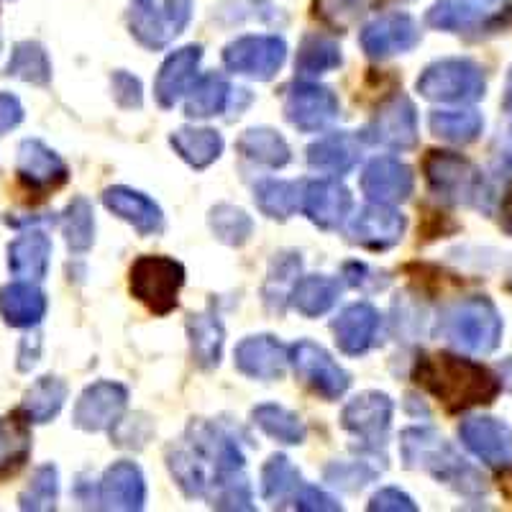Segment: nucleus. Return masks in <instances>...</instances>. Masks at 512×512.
Returning <instances> with one entry per match:
<instances>
[{
  "label": "nucleus",
  "instance_id": "obj_54",
  "mask_svg": "<svg viewBox=\"0 0 512 512\" xmlns=\"http://www.w3.org/2000/svg\"><path fill=\"white\" fill-rule=\"evenodd\" d=\"M21 121H24V105H21V100L11 93H0V136L8 134Z\"/></svg>",
  "mask_w": 512,
  "mask_h": 512
},
{
  "label": "nucleus",
  "instance_id": "obj_24",
  "mask_svg": "<svg viewBox=\"0 0 512 512\" xmlns=\"http://www.w3.org/2000/svg\"><path fill=\"white\" fill-rule=\"evenodd\" d=\"M379 323H382V315L374 305L369 303H356L349 305L344 313L333 320V336H336L338 349L349 356H361L367 354L369 349L377 341Z\"/></svg>",
  "mask_w": 512,
  "mask_h": 512
},
{
  "label": "nucleus",
  "instance_id": "obj_17",
  "mask_svg": "<svg viewBox=\"0 0 512 512\" xmlns=\"http://www.w3.org/2000/svg\"><path fill=\"white\" fill-rule=\"evenodd\" d=\"M420 41V29L408 13H390L361 31V49L372 59H387L405 54Z\"/></svg>",
  "mask_w": 512,
  "mask_h": 512
},
{
  "label": "nucleus",
  "instance_id": "obj_15",
  "mask_svg": "<svg viewBox=\"0 0 512 512\" xmlns=\"http://www.w3.org/2000/svg\"><path fill=\"white\" fill-rule=\"evenodd\" d=\"M405 226H408V221L400 210L384 203H369L351 218L349 239L364 249L384 251L400 244Z\"/></svg>",
  "mask_w": 512,
  "mask_h": 512
},
{
  "label": "nucleus",
  "instance_id": "obj_19",
  "mask_svg": "<svg viewBox=\"0 0 512 512\" xmlns=\"http://www.w3.org/2000/svg\"><path fill=\"white\" fill-rule=\"evenodd\" d=\"M18 177L29 190L49 192L67 182L70 172L57 152H52L44 141L26 139L18 149Z\"/></svg>",
  "mask_w": 512,
  "mask_h": 512
},
{
  "label": "nucleus",
  "instance_id": "obj_27",
  "mask_svg": "<svg viewBox=\"0 0 512 512\" xmlns=\"http://www.w3.org/2000/svg\"><path fill=\"white\" fill-rule=\"evenodd\" d=\"M52 241L47 233L29 231L8 246V267L16 280L39 282L47 277Z\"/></svg>",
  "mask_w": 512,
  "mask_h": 512
},
{
  "label": "nucleus",
  "instance_id": "obj_48",
  "mask_svg": "<svg viewBox=\"0 0 512 512\" xmlns=\"http://www.w3.org/2000/svg\"><path fill=\"white\" fill-rule=\"evenodd\" d=\"M57 497H59V474L57 466L44 464L39 466L31 477L29 487L21 492L18 497V505L21 510H54L57 507Z\"/></svg>",
  "mask_w": 512,
  "mask_h": 512
},
{
  "label": "nucleus",
  "instance_id": "obj_22",
  "mask_svg": "<svg viewBox=\"0 0 512 512\" xmlns=\"http://www.w3.org/2000/svg\"><path fill=\"white\" fill-rule=\"evenodd\" d=\"M200 59H203V49L195 44L177 49L164 59L157 82H154V98L162 108H175L182 95H187L198 77Z\"/></svg>",
  "mask_w": 512,
  "mask_h": 512
},
{
  "label": "nucleus",
  "instance_id": "obj_12",
  "mask_svg": "<svg viewBox=\"0 0 512 512\" xmlns=\"http://www.w3.org/2000/svg\"><path fill=\"white\" fill-rule=\"evenodd\" d=\"M395 405L384 392H361L344 408L341 425L359 438L367 451H379L387 443Z\"/></svg>",
  "mask_w": 512,
  "mask_h": 512
},
{
  "label": "nucleus",
  "instance_id": "obj_13",
  "mask_svg": "<svg viewBox=\"0 0 512 512\" xmlns=\"http://www.w3.org/2000/svg\"><path fill=\"white\" fill-rule=\"evenodd\" d=\"M285 116L292 126L305 134L323 131L338 116V98L326 85L297 80L287 88Z\"/></svg>",
  "mask_w": 512,
  "mask_h": 512
},
{
  "label": "nucleus",
  "instance_id": "obj_55",
  "mask_svg": "<svg viewBox=\"0 0 512 512\" xmlns=\"http://www.w3.org/2000/svg\"><path fill=\"white\" fill-rule=\"evenodd\" d=\"M505 113L507 118H510V128H507L505 139H502V162L507 164V167L512 169V70H510V77H507V93H505Z\"/></svg>",
  "mask_w": 512,
  "mask_h": 512
},
{
  "label": "nucleus",
  "instance_id": "obj_28",
  "mask_svg": "<svg viewBox=\"0 0 512 512\" xmlns=\"http://www.w3.org/2000/svg\"><path fill=\"white\" fill-rule=\"evenodd\" d=\"M0 313L13 328H31L47 313V297L34 282L18 280L0 290Z\"/></svg>",
  "mask_w": 512,
  "mask_h": 512
},
{
  "label": "nucleus",
  "instance_id": "obj_32",
  "mask_svg": "<svg viewBox=\"0 0 512 512\" xmlns=\"http://www.w3.org/2000/svg\"><path fill=\"white\" fill-rule=\"evenodd\" d=\"M338 297H341L338 280L313 274V277H303V280H297L292 285L290 303L305 318H318V315H326L338 303Z\"/></svg>",
  "mask_w": 512,
  "mask_h": 512
},
{
  "label": "nucleus",
  "instance_id": "obj_16",
  "mask_svg": "<svg viewBox=\"0 0 512 512\" xmlns=\"http://www.w3.org/2000/svg\"><path fill=\"white\" fill-rule=\"evenodd\" d=\"M464 443L482 464L492 469H507L512 464V431L497 418H466L459 428Z\"/></svg>",
  "mask_w": 512,
  "mask_h": 512
},
{
  "label": "nucleus",
  "instance_id": "obj_47",
  "mask_svg": "<svg viewBox=\"0 0 512 512\" xmlns=\"http://www.w3.org/2000/svg\"><path fill=\"white\" fill-rule=\"evenodd\" d=\"M382 6V0H315V16L333 31H346Z\"/></svg>",
  "mask_w": 512,
  "mask_h": 512
},
{
  "label": "nucleus",
  "instance_id": "obj_33",
  "mask_svg": "<svg viewBox=\"0 0 512 512\" xmlns=\"http://www.w3.org/2000/svg\"><path fill=\"white\" fill-rule=\"evenodd\" d=\"M303 187L305 185L285 180L259 182L254 190V203L272 221H287L303 205Z\"/></svg>",
  "mask_w": 512,
  "mask_h": 512
},
{
  "label": "nucleus",
  "instance_id": "obj_30",
  "mask_svg": "<svg viewBox=\"0 0 512 512\" xmlns=\"http://www.w3.org/2000/svg\"><path fill=\"white\" fill-rule=\"evenodd\" d=\"M169 144L190 167L205 169L223 154V136L213 128H177Z\"/></svg>",
  "mask_w": 512,
  "mask_h": 512
},
{
  "label": "nucleus",
  "instance_id": "obj_25",
  "mask_svg": "<svg viewBox=\"0 0 512 512\" xmlns=\"http://www.w3.org/2000/svg\"><path fill=\"white\" fill-rule=\"evenodd\" d=\"M103 203L113 216L131 223L141 236H154V233H159L164 228L162 208L152 198H146L144 192L131 190V187L123 185L108 187L103 192Z\"/></svg>",
  "mask_w": 512,
  "mask_h": 512
},
{
  "label": "nucleus",
  "instance_id": "obj_5",
  "mask_svg": "<svg viewBox=\"0 0 512 512\" xmlns=\"http://www.w3.org/2000/svg\"><path fill=\"white\" fill-rule=\"evenodd\" d=\"M428 26L461 36L495 34L512 21L510 0H438L425 16Z\"/></svg>",
  "mask_w": 512,
  "mask_h": 512
},
{
  "label": "nucleus",
  "instance_id": "obj_56",
  "mask_svg": "<svg viewBox=\"0 0 512 512\" xmlns=\"http://www.w3.org/2000/svg\"><path fill=\"white\" fill-rule=\"evenodd\" d=\"M502 231L507 233V236H512V190L507 192L505 200H502Z\"/></svg>",
  "mask_w": 512,
  "mask_h": 512
},
{
  "label": "nucleus",
  "instance_id": "obj_49",
  "mask_svg": "<svg viewBox=\"0 0 512 512\" xmlns=\"http://www.w3.org/2000/svg\"><path fill=\"white\" fill-rule=\"evenodd\" d=\"M374 469H369L367 464H331L326 469V479L333 484V487H341L346 492H356L361 489L364 484H369L374 479Z\"/></svg>",
  "mask_w": 512,
  "mask_h": 512
},
{
  "label": "nucleus",
  "instance_id": "obj_57",
  "mask_svg": "<svg viewBox=\"0 0 512 512\" xmlns=\"http://www.w3.org/2000/svg\"><path fill=\"white\" fill-rule=\"evenodd\" d=\"M500 382L505 384L507 390H512V359L502 364V369H500Z\"/></svg>",
  "mask_w": 512,
  "mask_h": 512
},
{
  "label": "nucleus",
  "instance_id": "obj_52",
  "mask_svg": "<svg viewBox=\"0 0 512 512\" xmlns=\"http://www.w3.org/2000/svg\"><path fill=\"white\" fill-rule=\"evenodd\" d=\"M369 510L372 512H415L418 510V505L413 502V497L405 495V492H400V489L395 487H387V489H379L377 495L372 497V502H369Z\"/></svg>",
  "mask_w": 512,
  "mask_h": 512
},
{
  "label": "nucleus",
  "instance_id": "obj_21",
  "mask_svg": "<svg viewBox=\"0 0 512 512\" xmlns=\"http://www.w3.org/2000/svg\"><path fill=\"white\" fill-rule=\"evenodd\" d=\"M98 502L103 510H141L146 502V482L139 466L134 461H116L100 479Z\"/></svg>",
  "mask_w": 512,
  "mask_h": 512
},
{
  "label": "nucleus",
  "instance_id": "obj_44",
  "mask_svg": "<svg viewBox=\"0 0 512 512\" xmlns=\"http://www.w3.org/2000/svg\"><path fill=\"white\" fill-rule=\"evenodd\" d=\"M341 64V49L328 36H308L297 49L295 70L300 77L323 75L328 70H336Z\"/></svg>",
  "mask_w": 512,
  "mask_h": 512
},
{
  "label": "nucleus",
  "instance_id": "obj_38",
  "mask_svg": "<svg viewBox=\"0 0 512 512\" xmlns=\"http://www.w3.org/2000/svg\"><path fill=\"white\" fill-rule=\"evenodd\" d=\"M303 487L300 472L282 454L272 456L262 469V497L272 507H285L295 500L297 489Z\"/></svg>",
  "mask_w": 512,
  "mask_h": 512
},
{
  "label": "nucleus",
  "instance_id": "obj_7",
  "mask_svg": "<svg viewBox=\"0 0 512 512\" xmlns=\"http://www.w3.org/2000/svg\"><path fill=\"white\" fill-rule=\"evenodd\" d=\"M192 18V0H131L128 29L141 47L164 49L187 29Z\"/></svg>",
  "mask_w": 512,
  "mask_h": 512
},
{
  "label": "nucleus",
  "instance_id": "obj_26",
  "mask_svg": "<svg viewBox=\"0 0 512 512\" xmlns=\"http://www.w3.org/2000/svg\"><path fill=\"white\" fill-rule=\"evenodd\" d=\"M361 146L359 139L346 131L338 134H328L318 139L315 144L308 146V164L310 169L320 172V175L341 177L359 164Z\"/></svg>",
  "mask_w": 512,
  "mask_h": 512
},
{
  "label": "nucleus",
  "instance_id": "obj_14",
  "mask_svg": "<svg viewBox=\"0 0 512 512\" xmlns=\"http://www.w3.org/2000/svg\"><path fill=\"white\" fill-rule=\"evenodd\" d=\"M128 405V390L118 382H95L82 392L75 405L72 423L80 431L100 433L121 423V415Z\"/></svg>",
  "mask_w": 512,
  "mask_h": 512
},
{
  "label": "nucleus",
  "instance_id": "obj_18",
  "mask_svg": "<svg viewBox=\"0 0 512 512\" xmlns=\"http://www.w3.org/2000/svg\"><path fill=\"white\" fill-rule=\"evenodd\" d=\"M413 169L395 157H377L367 164L361 175V190L372 203L395 205L413 195Z\"/></svg>",
  "mask_w": 512,
  "mask_h": 512
},
{
  "label": "nucleus",
  "instance_id": "obj_37",
  "mask_svg": "<svg viewBox=\"0 0 512 512\" xmlns=\"http://www.w3.org/2000/svg\"><path fill=\"white\" fill-rule=\"evenodd\" d=\"M231 85L223 75H205L198 82H192L187 90L185 111L190 118H210L226 111L228 100H231Z\"/></svg>",
  "mask_w": 512,
  "mask_h": 512
},
{
  "label": "nucleus",
  "instance_id": "obj_9",
  "mask_svg": "<svg viewBox=\"0 0 512 512\" xmlns=\"http://www.w3.org/2000/svg\"><path fill=\"white\" fill-rule=\"evenodd\" d=\"M361 139L367 144L408 152L418 144V111L408 95H392L387 103L379 105L377 116L364 126Z\"/></svg>",
  "mask_w": 512,
  "mask_h": 512
},
{
  "label": "nucleus",
  "instance_id": "obj_2",
  "mask_svg": "<svg viewBox=\"0 0 512 512\" xmlns=\"http://www.w3.org/2000/svg\"><path fill=\"white\" fill-rule=\"evenodd\" d=\"M400 454L408 469L428 472L438 482L454 487L459 495L479 497L487 492V479L472 464H466L459 451L433 428L402 431Z\"/></svg>",
  "mask_w": 512,
  "mask_h": 512
},
{
  "label": "nucleus",
  "instance_id": "obj_53",
  "mask_svg": "<svg viewBox=\"0 0 512 512\" xmlns=\"http://www.w3.org/2000/svg\"><path fill=\"white\" fill-rule=\"evenodd\" d=\"M344 277L351 287H359V290H382V287L390 282L384 274L372 272L367 264H354V262L346 264Z\"/></svg>",
  "mask_w": 512,
  "mask_h": 512
},
{
  "label": "nucleus",
  "instance_id": "obj_35",
  "mask_svg": "<svg viewBox=\"0 0 512 512\" xmlns=\"http://www.w3.org/2000/svg\"><path fill=\"white\" fill-rule=\"evenodd\" d=\"M31 454L29 420L21 413L0 418V477H8L26 464Z\"/></svg>",
  "mask_w": 512,
  "mask_h": 512
},
{
  "label": "nucleus",
  "instance_id": "obj_31",
  "mask_svg": "<svg viewBox=\"0 0 512 512\" xmlns=\"http://www.w3.org/2000/svg\"><path fill=\"white\" fill-rule=\"evenodd\" d=\"M236 146H239V152L244 154L249 162L262 164V167L269 169H282L285 164H290L292 159L290 144L285 141V136L267 126L249 128Z\"/></svg>",
  "mask_w": 512,
  "mask_h": 512
},
{
  "label": "nucleus",
  "instance_id": "obj_20",
  "mask_svg": "<svg viewBox=\"0 0 512 512\" xmlns=\"http://www.w3.org/2000/svg\"><path fill=\"white\" fill-rule=\"evenodd\" d=\"M236 369L251 379H280L290 361V349L274 336H249L236 346Z\"/></svg>",
  "mask_w": 512,
  "mask_h": 512
},
{
  "label": "nucleus",
  "instance_id": "obj_23",
  "mask_svg": "<svg viewBox=\"0 0 512 512\" xmlns=\"http://www.w3.org/2000/svg\"><path fill=\"white\" fill-rule=\"evenodd\" d=\"M305 216L323 231H333L346 221L351 210V192L338 180L308 182L303 187Z\"/></svg>",
  "mask_w": 512,
  "mask_h": 512
},
{
  "label": "nucleus",
  "instance_id": "obj_45",
  "mask_svg": "<svg viewBox=\"0 0 512 512\" xmlns=\"http://www.w3.org/2000/svg\"><path fill=\"white\" fill-rule=\"evenodd\" d=\"M64 241L75 254H85L95 241V213L85 198H75L62 216Z\"/></svg>",
  "mask_w": 512,
  "mask_h": 512
},
{
  "label": "nucleus",
  "instance_id": "obj_29",
  "mask_svg": "<svg viewBox=\"0 0 512 512\" xmlns=\"http://www.w3.org/2000/svg\"><path fill=\"white\" fill-rule=\"evenodd\" d=\"M187 336H190L192 356L203 369H213L221 364L223 356V333L221 320L213 310H203V313H192L187 318Z\"/></svg>",
  "mask_w": 512,
  "mask_h": 512
},
{
  "label": "nucleus",
  "instance_id": "obj_39",
  "mask_svg": "<svg viewBox=\"0 0 512 512\" xmlns=\"http://www.w3.org/2000/svg\"><path fill=\"white\" fill-rule=\"evenodd\" d=\"M300 269H303V259L295 251H282L272 259L267 285H264V303L272 313H285V300L290 297Z\"/></svg>",
  "mask_w": 512,
  "mask_h": 512
},
{
  "label": "nucleus",
  "instance_id": "obj_50",
  "mask_svg": "<svg viewBox=\"0 0 512 512\" xmlns=\"http://www.w3.org/2000/svg\"><path fill=\"white\" fill-rule=\"evenodd\" d=\"M292 507L303 512H336L341 510V502H336V497H331L328 492H323V489L303 484V487L297 489Z\"/></svg>",
  "mask_w": 512,
  "mask_h": 512
},
{
  "label": "nucleus",
  "instance_id": "obj_4",
  "mask_svg": "<svg viewBox=\"0 0 512 512\" xmlns=\"http://www.w3.org/2000/svg\"><path fill=\"white\" fill-rule=\"evenodd\" d=\"M425 180L433 195L451 205L487 208L489 190L482 169L454 152H431L423 162Z\"/></svg>",
  "mask_w": 512,
  "mask_h": 512
},
{
  "label": "nucleus",
  "instance_id": "obj_40",
  "mask_svg": "<svg viewBox=\"0 0 512 512\" xmlns=\"http://www.w3.org/2000/svg\"><path fill=\"white\" fill-rule=\"evenodd\" d=\"M205 500L216 510H254V495H251V484L244 469H233V472L213 477L208 492H205Z\"/></svg>",
  "mask_w": 512,
  "mask_h": 512
},
{
  "label": "nucleus",
  "instance_id": "obj_6",
  "mask_svg": "<svg viewBox=\"0 0 512 512\" xmlns=\"http://www.w3.org/2000/svg\"><path fill=\"white\" fill-rule=\"evenodd\" d=\"M415 88L433 103H474L487 90V77L472 59L451 57L425 67Z\"/></svg>",
  "mask_w": 512,
  "mask_h": 512
},
{
  "label": "nucleus",
  "instance_id": "obj_51",
  "mask_svg": "<svg viewBox=\"0 0 512 512\" xmlns=\"http://www.w3.org/2000/svg\"><path fill=\"white\" fill-rule=\"evenodd\" d=\"M111 82H113V100H116L121 108H141V103H144V95H141L139 77L118 70V72H113Z\"/></svg>",
  "mask_w": 512,
  "mask_h": 512
},
{
  "label": "nucleus",
  "instance_id": "obj_34",
  "mask_svg": "<svg viewBox=\"0 0 512 512\" xmlns=\"http://www.w3.org/2000/svg\"><path fill=\"white\" fill-rule=\"evenodd\" d=\"M167 466L187 497H205L210 484L208 466L203 464V459H200L185 441H182L180 446L169 448Z\"/></svg>",
  "mask_w": 512,
  "mask_h": 512
},
{
  "label": "nucleus",
  "instance_id": "obj_3",
  "mask_svg": "<svg viewBox=\"0 0 512 512\" xmlns=\"http://www.w3.org/2000/svg\"><path fill=\"white\" fill-rule=\"evenodd\" d=\"M436 333L459 351L484 356L500 346L502 318L487 297H466L438 315Z\"/></svg>",
  "mask_w": 512,
  "mask_h": 512
},
{
  "label": "nucleus",
  "instance_id": "obj_46",
  "mask_svg": "<svg viewBox=\"0 0 512 512\" xmlns=\"http://www.w3.org/2000/svg\"><path fill=\"white\" fill-rule=\"evenodd\" d=\"M210 231L216 233V239L226 246H244L254 233V221L246 210L236 205H216L210 210Z\"/></svg>",
  "mask_w": 512,
  "mask_h": 512
},
{
  "label": "nucleus",
  "instance_id": "obj_36",
  "mask_svg": "<svg viewBox=\"0 0 512 512\" xmlns=\"http://www.w3.org/2000/svg\"><path fill=\"white\" fill-rule=\"evenodd\" d=\"M64 400H67V384L57 377H41L39 382L26 392L18 413L24 415L29 423H49L52 418H57Z\"/></svg>",
  "mask_w": 512,
  "mask_h": 512
},
{
  "label": "nucleus",
  "instance_id": "obj_42",
  "mask_svg": "<svg viewBox=\"0 0 512 512\" xmlns=\"http://www.w3.org/2000/svg\"><path fill=\"white\" fill-rule=\"evenodd\" d=\"M8 75L31 82V85H49V80H52V62H49L47 49L41 47L39 41H21V44H16L11 62H8Z\"/></svg>",
  "mask_w": 512,
  "mask_h": 512
},
{
  "label": "nucleus",
  "instance_id": "obj_43",
  "mask_svg": "<svg viewBox=\"0 0 512 512\" xmlns=\"http://www.w3.org/2000/svg\"><path fill=\"white\" fill-rule=\"evenodd\" d=\"M251 418L267 436H272L274 441L287 443V446H300L308 436L303 420L287 408H282V405H259V408H254Z\"/></svg>",
  "mask_w": 512,
  "mask_h": 512
},
{
  "label": "nucleus",
  "instance_id": "obj_8",
  "mask_svg": "<svg viewBox=\"0 0 512 512\" xmlns=\"http://www.w3.org/2000/svg\"><path fill=\"white\" fill-rule=\"evenodd\" d=\"M185 285V267L169 256H139L131 267V295L157 315L177 308V295Z\"/></svg>",
  "mask_w": 512,
  "mask_h": 512
},
{
  "label": "nucleus",
  "instance_id": "obj_10",
  "mask_svg": "<svg viewBox=\"0 0 512 512\" xmlns=\"http://www.w3.org/2000/svg\"><path fill=\"white\" fill-rule=\"evenodd\" d=\"M287 59V44L280 36H241L223 49V64L236 75L272 80Z\"/></svg>",
  "mask_w": 512,
  "mask_h": 512
},
{
  "label": "nucleus",
  "instance_id": "obj_1",
  "mask_svg": "<svg viewBox=\"0 0 512 512\" xmlns=\"http://www.w3.org/2000/svg\"><path fill=\"white\" fill-rule=\"evenodd\" d=\"M413 377L446 410L489 405L502 390V382L487 367L454 354L420 356Z\"/></svg>",
  "mask_w": 512,
  "mask_h": 512
},
{
  "label": "nucleus",
  "instance_id": "obj_11",
  "mask_svg": "<svg viewBox=\"0 0 512 512\" xmlns=\"http://www.w3.org/2000/svg\"><path fill=\"white\" fill-rule=\"evenodd\" d=\"M290 361L297 379L326 400H338L351 387L349 372L338 367L331 354L313 341H297L290 349Z\"/></svg>",
  "mask_w": 512,
  "mask_h": 512
},
{
  "label": "nucleus",
  "instance_id": "obj_41",
  "mask_svg": "<svg viewBox=\"0 0 512 512\" xmlns=\"http://www.w3.org/2000/svg\"><path fill=\"white\" fill-rule=\"evenodd\" d=\"M484 128L482 113L474 108H461V111H436L431 113V131L438 139L448 144H472L479 139Z\"/></svg>",
  "mask_w": 512,
  "mask_h": 512
}]
</instances>
